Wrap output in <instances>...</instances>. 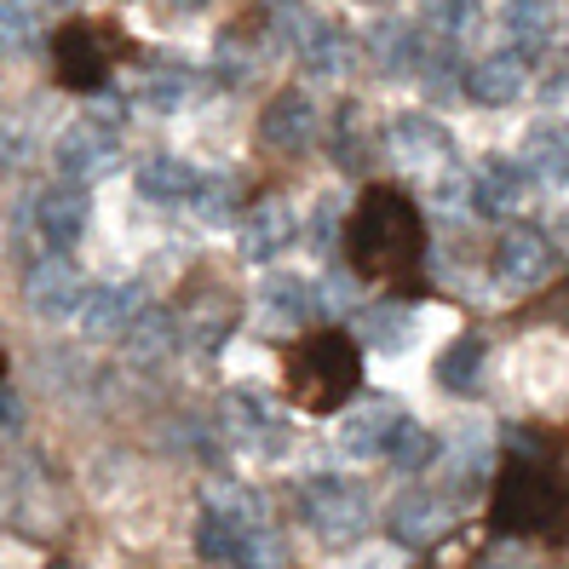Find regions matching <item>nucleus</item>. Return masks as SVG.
<instances>
[{
	"label": "nucleus",
	"mask_w": 569,
	"mask_h": 569,
	"mask_svg": "<svg viewBox=\"0 0 569 569\" xmlns=\"http://www.w3.org/2000/svg\"><path fill=\"white\" fill-rule=\"evenodd\" d=\"M346 248H351L357 277L397 282L403 271H415L420 253H426V219L403 190L375 184V190H362L357 213L346 219Z\"/></svg>",
	"instance_id": "nucleus-1"
},
{
	"label": "nucleus",
	"mask_w": 569,
	"mask_h": 569,
	"mask_svg": "<svg viewBox=\"0 0 569 569\" xmlns=\"http://www.w3.org/2000/svg\"><path fill=\"white\" fill-rule=\"evenodd\" d=\"M357 386H362V351H357V340H346V333L322 328L306 346L288 351V397L299 409L333 415L357 397Z\"/></svg>",
	"instance_id": "nucleus-2"
},
{
	"label": "nucleus",
	"mask_w": 569,
	"mask_h": 569,
	"mask_svg": "<svg viewBox=\"0 0 569 569\" xmlns=\"http://www.w3.org/2000/svg\"><path fill=\"white\" fill-rule=\"evenodd\" d=\"M489 518H495L500 535H547V529L569 523V495L552 472H541V466H529V460H512L495 483Z\"/></svg>",
	"instance_id": "nucleus-3"
},
{
	"label": "nucleus",
	"mask_w": 569,
	"mask_h": 569,
	"mask_svg": "<svg viewBox=\"0 0 569 569\" xmlns=\"http://www.w3.org/2000/svg\"><path fill=\"white\" fill-rule=\"evenodd\" d=\"M299 518H306L317 541L357 547L368 523H375V507H368V489L351 478H306L299 483Z\"/></svg>",
	"instance_id": "nucleus-4"
},
{
	"label": "nucleus",
	"mask_w": 569,
	"mask_h": 569,
	"mask_svg": "<svg viewBox=\"0 0 569 569\" xmlns=\"http://www.w3.org/2000/svg\"><path fill=\"white\" fill-rule=\"evenodd\" d=\"M52 161H58V173L70 179V184H98V179H110L116 167H121V139H116L110 121L81 116L76 127L58 132Z\"/></svg>",
	"instance_id": "nucleus-5"
},
{
	"label": "nucleus",
	"mask_w": 569,
	"mask_h": 569,
	"mask_svg": "<svg viewBox=\"0 0 569 569\" xmlns=\"http://www.w3.org/2000/svg\"><path fill=\"white\" fill-rule=\"evenodd\" d=\"M219 420L230 431V443H248L259 455H282V443H288V420H282V409L259 386H237V391H230Z\"/></svg>",
	"instance_id": "nucleus-6"
},
{
	"label": "nucleus",
	"mask_w": 569,
	"mask_h": 569,
	"mask_svg": "<svg viewBox=\"0 0 569 569\" xmlns=\"http://www.w3.org/2000/svg\"><path fill=\"white\" fill-rule=\"evenodd\" d=\"M386 529H391V541L409 547V552L438 547L443 535L455 529V500H449V495H431V489H409V495L391 500Z\"/></svg>",
	"instance_id": "nucleus-7"
},
{
	"label": "nucleus",
	"mask_w": 569,
	"mask_h": 569,
	"mask_svg": "<svg viewBox=\"0 0 569 569\" xmlns=\"http://www.w3.org/2000/svg\"><path fill=\"white\" fill-rule=\"evenodd\" d=\"M81 299H87V277L76 271L70 253L52 248L47 259L29 264V277H23V306L36 311V317H76Z\"/></svg>",
	"instance_id": "nucleus-8"
},
{
	"label": "nucleus",
	"mask_w": 569,
	"mask_h": 569,
	"mask_svg": "<svg viewBox=\"0 0 569 569\" xmlns=\"http://www.w3.org/2000/svg\"><path fill=\"white\" fill-rule=\"evenodd\" d=\"M386 150L409 167V173H443V167H455V139H449V127L443 121H431V116H397L386 127Z\"/></svg>",
	"instance_id": "nucleus-9"
},
{
	"label": "nucleus",
	"mask_w": 569,
	"mask_h": 569,
	"mask_svg": "<svg viewBox=\"0 0 569 569\" xmlns=\"http://www.w3.org/2000/svg\"><path fill=\"white\" fill-rule=\"evenodd\" d=\"M552 237L547 230H529V224H512V230H500V248H495V277L507 282V288H541L552 277Z\"/></svg>",
	"instance_id": "nucleus-10"
},
{
	"label": "nucleus",
	"mask_w": 569,
	"mask_h": 569,
	"mask_svg": "<svg viewBox=\"0 0 569 569\" xmlns=\"http://www.w3.org/2000/svg\"><path fill=\"white\" fill-rule=\"evenodd\" d=\"M52 58H58V81L76 87V92H98L110 81V52H104V41H98V29H87V23L58 29Z\"/></svg>",
	"instance_id": "nucleus-11"
},
{
	"label": "nucleus",
	"mask_w": 569,
	"mask_h": 569,
	"mask_svg": "<svg viewBox=\"0 0 569 569\" xmlns=\"http://www.w3.org/2000/svg\"><path fill=\"white\" fill-rule=\"evenodd\" d=\"M144 311V288L139 282H104V288H87L81 299V333L87 340H121V333L139 322Z\"/></svg>",
	"instance_id": "nucleus-12"
},
{
	"label": "nucleus",
	"mask_w": 569,
	"mask_h": 569,
	"mask_svg": "<svg viewBox=\"0 0 569 569\" xmlns=\"http://www.w3.org/2000/svg\"><path fill=\"white\" fill-rule=\"evenodd\" d=\"M87 213H92L87 184H70V179H63L58 190H41V196H36V230H41V242L58 248V253L81 242Z\"/></svg>",
	"instance_id": "nucleus-13"
},
{
	"label": "nucleus",
	"mask_w": 569,
	"mask_h": 569,
	"mask_svg": "<svg viewBox=\"0 0 569 569\" xmlns=\"http://www.w3.org/2000/svg\"><path fill=\"white\" fill-rule=\"evenodd\" d=\"M409 415L391 403V397H362V403L340 420V449L351 455V460H375V455H386V443H391V431L403 426Z\"/></svg>",
	"instance_id": "nucleus-14"
},
{
	"label": "nucleus",
	"mask_w": 569,
	"mask_h": 569,
	"mask_svg": "<svg viewBox=\"0 0 569 569\" xmlns=\"http://www.w3.org/2000/svg\"><path fill=\"white\" fill-rule=\"evenodd\" d=\"M523 81H529V58L523 52H489V58H478V63H466V98L472 104H483V110H500V104H512V98L523 92Z\"/></svg>",
	"instance_id": "nucleus-15"
},
{
	"label": "nucleus",
	"mask_w": 569,
	"mask_h": 569,
	"mask_svg": "<svg viewBox=\"0 0 569 569\" xmlns=\"http://www.w3.org/2000/svg\"><path fill=\"white\" fill-rule=\"evenodd\" d=\"M237 242H242V259L271 264L282 248H293V208L282 202V196H264V202H253V208L242 213Z\"/></svg>",
	"instance_id": "nucleus-16"
},
{
	"label": "nucleus",
	"mask_w": 569,
	"mask_h": 569,
	"mask_svg": "<svg viewBox=\"0 0 569 569\" xmlns=\"http://www.w3.org/2000/svg\"><path fill=\"white\" fill-rule=\"evenodd\" d=\"M317 121H322L317 116V98L288 87V92L271 98V110H264V121H259V139L271 144V150H306L317 139Z\"/></svg>",
	"instance_id": "nucleus-17"
},
{
	"label": "nucleus",
	"mask_w": 569,
	"mask_h": 569,
	"mask_svg": "<svg viewBox=\"0 0 569 569\" xmlns=\"http://www.w3.org/2000/svg\"><path fill=\"white\" fill-rule=\"evenodd\" d=\"M529 202V173L523 161H483L472 173V213L500 219V213H518Z\"/></svg>",
	"instance_id": "nucleus-18"
},
{
	"label": "nucleus",
	"mask_w": 569,
	"mask_h": 569,
	"mask_svg": "<svg viewBox=\"0 0 569 569\" xmlns=\"http://www.w3.org/2000/svg\"><path fill=\"white\" fill-rule=\"evenodd\" d=\"M259 306L271 322H288V328H306L317 322L328 306H322V288H311L306 277H293V271H271L259 282Z\"/></svg>",
	"instance_id": "nucleus-19"
},
{
	"label": "nucleus",
	"mask_w": 569,
	"mask_h": 569,
	"mask_svg": "<svg viewBox=\"0 0 569 569\" xmlns=\"http://www.w3.org/2000/svg\"><path fill=\"white\" fill-rule=\"evenodd\" d=\"M523 173L535 179V184H563L569 179V121H535L529 132H523Z\"/></svg>",
	"instance_id": "nucleus-20"
},
{
	"label": "nucleus",
	"mask_w": 569,
	"mask_h": 569,
	"mask_svg": "<svg viewBox=\"0 0 569 569\" xmlns=\"http://www.w3.org/2000/svg\"><path fill=\"white\" fill-rule=\"evenodd\" d=\"M196 184H202V173H196L184 156H150V161L139 167V196H144V202H156V208L190 202Z\"/></svg>",
	"instance_id": "nucleus-21"
},
{
	"label": "nucleus",
	"mask_w": 569,
	"mask_h": 569,
	"mask_svg": "<svg viewBox=\"0 0 569 569\" xmlns=\"http://www.w3.org/2000/svg\"><path fill=\"white\" fill-rule=\"evenodd\" d=\"M558 29V0H507V41L523 58H541Z\"/></svg>",
	"instance_id": "nucleus-22"
},
{
	"label": "nucleus",
	"mask_w": 569,
	"mask_h": 569,
	"mask_svg": "<svg viewBox=\"0 0 569 569\" xmlns=\"http://www.w3.org/2000/svg\"><path fill=\"white\" fill-rule=\"evenodd\" d=\"M173 346H179V317H173V311H156V306H144L139 322L121 333V351H127L132 362H161Z\"/></svg>",
	"instance_id": "nucleus-23"
},
{
	"label": "nucleus",
	"mask_w": 569,
	"mask_h": 569,
	"mask_svg": "<svg viewBox=\"0 0 569 569\" xmlns=\"http://www.w3.org/2000/svg\"><path fill=\"white\" fill-rule=\"evenodd\" d=\"M443 472H449V495H455V500H460V495H472V489H483V478L495 472V449H489L483 431H466V438L449 449Z\"/></svg>",
	"instance_id": "nucleus-24"
},
{
	"label": "nucleus",
	"mask_w": 569,
	"mask_h": 569,
	"mask_svg": "<svg viewBox=\"0 0 569 569\" xmlns=\"http://www.w3.org/2000/svg\"><path fill=\"white\" fill-rule=\"evenodd\" d=\"M299 63L317 76V81H340L351 63H357V41L346 36V29H333V23H322L317 36L299 47Z\"/></svg>",
	"instance_id": "nucleus-25"
},
{
	"label": "nucleus",
	"mask_w": 569,
	"mask_h": 569,
	"mask_svg": "<svg viewBox=\"0 0 569 569\" xmlns=\"http://www.w3.org/2000/svg\"><path fill=\"white\" fill-rule=\"evenodd\" d=\"M357 340L375 351H403L415 340V311L409 306H375L357 317Z\"/></svg>",
	"instance_id": "nucleus-26"
},
{
	"label": "nucleus",
	"mask_w": 569,
	"mask_h": 569,
	"mask_svg": "<svg viewBox=\"0 0 569 569\" xmlns=\"http://www.w3.org/2000/svg\"><path fill=\"white\" fill-rule=\"evenodd\" d=\"M328 18L322 12H311L306 0H264V29H271V41H282V47H306L317 29H322Z\"/></svg>",
	"instance_id": "nucleus-27"
},
{
	"label": "nucleus",
	"mask_w": 569,
	"mask_h": 569,
	"mask_svg": "<svg viewBox=\"0 0 569 569\" xmlns=\"http://www.w3.org/2000/svg\"><path fill=\"white\" fill-rule=\"evenodd\" d=\"M375 47H380V58H386V70H397V76H426V63H431V52H426V29H409V23L380 29Z\"/></svg>",
	"instance_id": "nucleus-28"
},
{
	"label": "nucleus",
	"mask_w": 569,
	"mask_h": 569,
	"mask_svg": "<svg viewBox=\"0 0 569 569\" xmlns=\"http://www.w3.org/2000/svg\"><path fill=\"white\" fill-rule=\"evenodd\" d=\"M483 340H478V333H460V340L438 357V386L443 391H472L478 380H483Z\"/></svg>",
	"instance_id": "nucleus-29"
},
{
	"label": "nucleus",
	"mask_w": 569,
	"mask_h": 569,
	"mask_svg": "<svg viewBox=\"0 0 569 569\" xmlns=\"http://www.w3.org/2000/svg\"><path fill=\"white\" fill-rule=\"evenodd\" d=\"M386 460L397 466V472H426V466H438V438L420 426V420H403L391 431V443H386Z\"/></svg>",
	"instance_id": "nucleus-30"
},
{
	"label": "nucleus",
	"mask_w": 569,
	"mask_h": 569,
	"mask_svg": "<svg viewBox=\"0 0 569 569\" xmlns=\"http://www.w3.org/2000/svg\"><path fill=\"white\" fill-rule=\"evenodd\" d=\"M196 213H202L208 224H224L242 213V179L237 173H202V184H196Z\"/></svg>",
	"instance_id": "nucleus-31"
},
{
	"label": "nucleus",
	"mask_w": 569,
	"mask_h": 569,
	"mask_svg": "<svg viewBox=\"0 0 569 569\" xmlns=\"http://www.w3.org/2000/svg\"><path fill=\"white\" fill-rule=\"evenodd\" d=\"M190 92H196L190 63H161V70H150V81H144V104L161 110V116H173L179 104H190Z\"/></svg>",
	"instance_id": "nucleus-32"
},
{
	"label": "nucleus",
	"mask_w": 569,
	"mask_h": 569,
	"mask_svg": "<svg viewBox=\"0 0 569 569\" xmlns=\"http://www.w3.org/2000/svg\"><path fill=\"white\" fill-rule=\"evenodd\" d=\"M478 23H483L478 0H426V29H431V36H443V41H466Z\"/></svg>",
	"instance_id": "nucleus-33"
},
{
	"label": "nucleus",
	"mask_w": 569,
	"mask_h": 569,
	"mask_svg": "<svg viewBox=\"0 0 569 569\" xmlns=\"http://www.w3.org/2000/svg\"><path fill=\"white\" fill-rule=\"evenodd\" d=\"M36 29H41L36 0H0V52L29 47V41H36Z\"/></svg>",
	"instance_id": "nucleus-34"
},
{
	"label": "nucleus",
	"mask_w": 569,
	"mask_h": 569,
	"mask_svg": "<svg viewBox=\"0 0 569 569\" xmlns=\"http://www.w3.org/2000/svg\"><path fill=\"white\" fill-rule=\"evenodd\" d=\"M333 242H340V208L322 202V208H317V219H311V248L333 253Z\"/></svg>",
	"instance_id": "nucleus-35"
},
{
	"label": "nucleus",
	"mask_w": 569,
	"mask_h": 569,
	"mask_svg": "<svg viewBox=\"0 0 569 569\" xmlns=\"http://www.w3.org/2000/svg\"><path fill=\"white\" fill-rule=\"evenodd\" d=\"M253 70V58L237 47V41H219V76H230V81H242Z\"/></svg>",
	"instance_id": "nucleus-36"
},
{
	"label": "nucleus",
	"mask_w": 569,
	"mask_h": 569,
	"mask_svg": "<svg viewBox=\"0 0 569 569\" xmlns=\"http://www.w3.org/2000/svg\"><path fill=\"white\" fill-rule=\"evenodd\" d=\"M219 333H230V311H202L196 317V340H202V351L219 346Z\"/></svg>",
	"instance_id": "nucleus-37"
},
{
	"label": "nucleus",
	"mask_w": 569,
	"mask_h": 569,
	"mask_svg": "<svg viewBox=\"0 0 569 569\" xmlns=\"http://www.w3.org/2000/svg\"><path fill=\"white\" fill-rule=\"evenodd\" d=\"M357 569H397V558H391V552H368Z\"/></svg>",
	"instance_id": "nucleus-38"
},
{
	"label": "nucleus",
	"mask_w": 569,
	"mask_h": 569,
	"mask_svg": "<svg viewBox=\"0 0 569 569\" xmlns=\"http://www.w3.org/2000/svg\"><path fill=\"white\" fill-rule=\"evenodd\" d=\"M552 248H563V253H569V213H563V219H552Z\"/></svg>",
	"instance_id": "nucleus-39"
},
{
	"label": "nucleus",
	"mask_w": 569,
	"mask_h": 569,
	"mask_svg": "<svg viewBox=\"0 0 569 569\" xmlns=\"http://www.w3.org/2000/svg\"><path fill=\"white\" fill-rule=\"evenodd\" d=\"M547 92H552V98H563V92H569V63H563V70L547 81Z\"/></svg>",
	"instance_id": "nucleus-40"
},
{
	"label": "nucleus",
	"mask_w": 569,
	"mask_h": 569,
	"mask_svg": "<svg viewBox=\"0 0 569 569\" xmlns=\"http://www.w3.org/2000/svg\"><path fill=\"white\" fill-rule=\"evenodd\" d=\"M167 7H173V12H202L208 0H167Z\"/></svg>",
	"instance_id": "nucleus-41"
},
{
	"label": "nucleus",
	"mask_w": 569,
	"mask_h": 569,
	"mask_svg": "<svg viewBox=\"0 0 569 569\" xmlns=\"http://www.w3.org/2000/svg\"><path fill=\"white\" fill-rule=\"evenodd\" d=\"M483 569H529V563H518V558H495V563H483Z\"/></svg>",
	"instance_id": "nucleus-42"
},
{
	"label": "nucleus",
	"mask_w": 569,
	"mask_h": 569,
	"mask_svg": "<svg viewBox=\"0 0 569 569\" xmlns=\"http://www.w3.org/2000/svg\"><path fill=\"white\" fill-rule=\"evenodd\" d=\"M52 569H76V563H52Z\"/></svg>",
	"instance_id": "nucleus-43"
},
{
	"label": "nucleus",
	"mask_w": 569,
	"mask_h": 569,
	"mask_svg": "<svg viewBox=\"0 0 569 569\" xmlns=\"http://www.w3.org/2000/svg\"><path fill=\"white\" fill-rule=\"evenodd\" d=\"M375 7H386V0H375Z\"/></svg>",
	"instance_id": "nucleus-44"
},
{
	"label": "nucleus",
	"mask_w": 569,
	"mask_h": 569,
	"mask_svg": "<svg viewBox=\"0 0 569 569\" xmlns=\"http://www.w3.org/2000/svg\"><path fill=\"white\" fill-rule=\"evenodd\" d=\"M58 7H63V0H58Z\"/></svg>",
	"instance_id": "nucleus-45"
},
{
	"label": "nucleus",
	"mask_w": 569,
	"mask_h": 569,
	"mask_svg": "<svg viewBox=\"0 0 569 569\" xmlns=\"http://www.w3.org/2000/svg\"><path fill=\"white\" fill-rule=\"evenodd\" d=\"M0 368H7V362H0Z\"/></svg>",
	"instance_id": "nucleus-46"
}]
</instances>
